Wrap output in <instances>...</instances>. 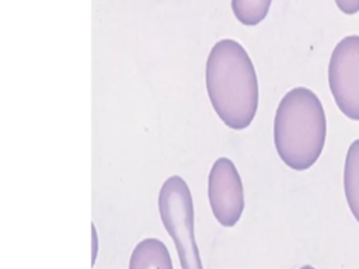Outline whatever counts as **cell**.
Listing matches in <instances>:
<instances>
[{
  "label": "cell",
  "instance_id": "1",
  "mask_svg": "<svg viewBox=\"0 0 359 269\" xmlns=\"http://www.w3.org/2000/svg\"><path fill=\"white\" fill-rule=\"evenodd\" d=\"M206 91L226 126L243 130L258 109V78L247 50L234 39L213 45L206 60Z\"/></svg>",
  "mask_w": 359,
  "mask_h": 269
},
{
  "label": "cell",
  "instance_id": "2",
  "mask_svg": "<svg viewBox=\"0 0 359 269\" xmlns=\"http://www.w3.org/2000/svg\"><path fill=\"white\" fill-rule=\"evenodd\" d=\"M327 134L325 112L318 97L306 87L287 91L273 119V142L280 160L304 171L320 157Z\"/></svg>",
  "mask_w": 359,
  "mask_h": 269
},
{
  "label": "cell",
  "instance_id": "3",
  "mask_svg": "<svg viewBox=\"0 0 359 269\" xmlns=\"http://www.w3.org/2000/svg\"><path fill=\"white\" fill-rule=\"evenodd\" d=\"M158 213L172 238L182 269H203L194 235V203L187 182L180 175L167 178L158 193Z\"/></svg>",
  "mask_w": 359,
  "mask_h": 269
},
{
  "label": "cell",
  "instance_id": "4",
  "mask_svg": "<svg viewBox=\"0 0 359 269\" xmlns=\"http://www.w3.org/2000/svg\"><path fill=\"white\" fill-rule=\"evenodd\" d=\"M328 84L339 111L359 120V35L342 38L332 50Z\"/></svg>",
  "mask_w": 359,
  "mask_h": 269
},
{
  "label": "cell",
  "instance_id": "5",
  "mask_svg": "<svg viewBox=\"0 0 359 269\" xmlns=\"http://www.w3.org/2000/svg\"><path fill=\"white\" fill-rule=\"evenodd\" d=\"M208 198L215 219L223 227H233L244 210V189L234 163L227 157L217 158L208 178Z\"/></svg>",
  "mask_w": 359,
  "mask_h": 269
},
{
  "label": "cell",
  "instance_id": "6",
  "mask_svg": "<svg viewBox=\"0 0 359 269\" xmlns=\"http://www.w3.org/2000/svg\"><path fill=\"white\" fill-rule=\"evenodd\" d=\"M129 269H174V266L165 244L157 238H146L133 248Z\"/></svg>",
  "mask_w": 359,
  "mask_h": 269
},
{
  "label": "cell",
  "instance_id": "7",
  "mask_svg": "<svg viewBox=\"0 0 359 269\" xmlns=\"http://www.w3.org/2000/svg\"><path fill=\"white\" fill-rule=\"evenodd\" d=\"M344 191L348 206L359 223V139L349 146L345 157Z\"/></svg>",
  "mask_w": 359,
  "mask_h": 269
},
{
  "label": "cell",
  "instance_id": "8",
  "mask_svg": "<svg viewBox=\"0 0 359 269\" xmlns=\"http://www.w3.org/2000/svg\"><path fill=\"white\" fill-rule=\"evenodd\" d=\"M272 0H231L236 18L244 25H257L268 14Z\"/></svg>",
  "mask_w": 359,
  "mask_h": 269
},
{
  "label": "cell",
  "instance_id": "9",
  "mask_svg": "<svg viewBox=\"0 0 359 269\" xmlns=\"http://www.w3.org/2000/svg\"><path fill=\"white\" fill-rule=\"evenodd\" d=\"M335 3L345 14H355L359 11V0H335Z\"/></svg>",
  "mask_w": 359,
  "mask_h": 269
},
{
  "label": "cell",
  "instance_id": "10",
  "mask_svg": "<svg viewBox=\"0 0 359 269\" xmlns=\"http://www.w3.org/2000/svg\"><path fill=\"white\" fill-rule=\"evenodd\" d=\"M300 269H316V268L311 266V265H303Z\"/></svg>",
  "mask_w": 359,
  "mask_h": 269
}]
</instances>
